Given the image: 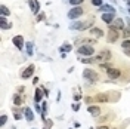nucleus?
Returning <instances> with one entry per match:
<instances>
[{"label": "nucleus", "instance_id": "obj_30", "mask_svg": "<svg viewBox=\"0 0 130 129\" xmlns=\"http://www.w3.org/2000/svg\"><path fill=\"white\" fill-rule=\"evenodd\" d=\"M70 2V5H73V6H78V5H81L84 0H68Z\"/></svg>", "mask_w": 130, "mask_h": 129}, {"label": "nucleus", "instance_id": "obj_46", "mask_svg": "<svg viewBox=\"0 0 130 129\" xmlns=\"http://www.w3.org/2000/svg\"><path fill=\"white\" fill-rule=\"evenodd\" d=\"M127 2H129V0H127Z\"/></svg>", "mask_w": 130, "mask_h": 129}, {"label": "nucleus", "instance_id": "obj_44", "mask_svg": "<svg viewBox=\"0 0 130 129\" xmlns=\"http://www.w3.org/2000/svg\"><path fill=\"white\" fill-rule=\"evenodd\" d=\"M90 129H93V128H90Z\"/></svg>", "mask_w": 130, "mask_h": 129}, {"label": "nucleus", "instance_id": "obj_5", "mask_svg": "<svg viewBox=\"0 0 130 129\" xmlns=\"http://www.w3.org/2000/svg\"><path fill=\"white\" fill-rule=\"evenodd\" d=\"M83 14H84V9L83 8H80V6H74L73 9H70V12L67 14V16H68L70 19H77V18H80Z\"/></svg>", "mask_w": 130, "mask_h": 129}, {"label": "nucleus", "instance_id": "obj_6", "mask_svg": "<svg viewBox=\"0 0 130 129\" xmlns=\"http://www.w3.org/2000/svg\"><path fill=\"white\" fill-rule=\"evenodd\" d=\"M106 74H108V77H109L111 80H117V79L121 76V70H120V68H115V67H111V68L106 71Z\"/></svg>", "mask_w": 130, "mask_h": 129}, {"label": "nucleus", "instance_id": "obj_4", "mask_svg": "<svg viewBox=\"0 0 130 129\" xmlns=\"http://www.w3.org/2000/svg\"><path fill=\"white\" fill-rule=\"evenodd\" d=\"M111 58H112V55H111V52L108 50V49H105V50H101L99 54L96 55V58H95V61H98V62H108V61H111Z\"/></svg>", "mask_w": 130, "mask_h": 129}, {"label": "nucleus", "instance_id": "obj_19", "mask_svg": "<svg viewBox=\"0 0 130 129\" xmlns=\"http://www.w3.org/2000/svg\"><path fill=\"white\" fill-rule=\"evenodd\" d=\"M59 50H61L62 54H67V52H71V50H73V45H71V43H68V42H65L64 45H62V46L59 48Z\"/></svg>", "mask_w": 130, "mask_h": 129}, {"label": "nucleus", "instance_id": "obj_14", "mask_svg": "<svg viewBox=\"0 0 130 129\" xmlns=\"http://www.w3.org/2000/svg\"><path fill=\"white\" fill-rule=\"evenodd\" d=\"M0 27H2V30H10L12 28V22H9L5 16H0Z\"/></svg>", "mask_w": 130, "mask_h": 129}, {"label": "nucleus", "instance_id": "obj_43", "mask_svg": "<svg viewBox=\"0 0 130 129\" xmlns=\"http://www.w3.org/2000/svg\"><path fill=\"white\" fill-rule=\"evenodd\" d=\"M111 129H117V128H111Z\"/></svg>", "mask_w": 130, "mask_h": 129}, {"label": "nucleus", "instance_id": "obj_33", "mask_svg": "<svg viewBox=\"0 0 130 129\" xmlns=\"http://www.w3.org/2000/svg\"><path fill=\"white\" fill-rule=\"evenodd\" d=\"M34 108H36V111H37V113L41 114V104H36V105H34Z\"/></svg>", "mask_w": 130, "mask_h": 129}, {"label": "nucleus", "instance_id": "obj_35", "mask_svg": "<svg viewBox=\"0 0 130 129\" xmlns=\"http://www.w3.org/2000/svg\"><path fill=\"white\" fill-rule=\"evenodd\" d=\"M44 123H46V128H47V129H50V128H52V125H53V122H52V120H46Z\"/></svg>", "mask_w": 130, "mask_h": 129}, {"label": "nucleus", "instance_id": "obj_9", "mask_svg": "<svg viewBox=\"0 0 130 129\" xmlns=\"http://www.w3.org/2000/svg\"><path fill=\"white\" fill-rule=\"evenodd\" d=\"M109 94H111V92H108V94H105V92H101V94H98L93 99H95V101H98V102H109V101H111Z\"/></svg>", "mask_w": 130, "mask_h": 129}, {"label": "nucleus", "instance_id": "obj_20", "mask_svg": "<svg viewBox=\"0 0 130 129\" xmlns=\"http://www.w3.org/2000/svg\"><path fill=\"white\" fill-rule=\"evenodd\" d=\"M90 34H93V36H96V37H102V36H104V31H102L101 28H98V27H92V28H90Z\"/></svg>", "mask_w": 130, "mask_h": 129}, {"label": "nucleus", "instance_id": "obj_3", "mask_svg": "<svg viewBox=\"0 0 130 129\" xmlns=\"http://www.w3.org/2000/svg\"><path fill=\"white\" fill-rule=\"evenodd\" d=\"M83 77L86 79V80L92 82V83H95V82L99 80V76H98V73L95 70H90V68H86L84 71H83Z\"/></svg>", "mask_w": 130, "mask_h": 129}, {"label": "nucleus", "instance_id": "obj_24", "mask_svg": "<svg viewBox=\"0 0 130 129\" xmlns=\"http://www.w3.org/2000/svg\"><path fill=\"white\" fill-rule=\"evenodd\" d=\"M0 10H2V16H8V15H10V10H9V8H8V6H5V5H2Z\"/></svg>", "mask_w": 130, "mask_h": 129}, {"label": "nucleus", "instance_id": "obj_36", "mask_svg": "<svg viewBox=\"0 0 130 129\" xmlns=\"http://www.w3.org/2000/svg\"><path fill=\"white\" fill-rule=\"evenodd\" d=\"M96 129H111L109 126H106V125H101V126H98Z\"/></svg>", "mask_w": 130, "mask_h": 129}, {"label": "nucleus", "instance_id": "obj_12", "mask_svg": "<svg viewBox=\"0 0 130 129\" xmlns=\"http://www.w3.org/2000/svg\"><path fill=\"white\" fill-rule=\"evenodd\" d=\"M28 6H30V9H31V12L34 15L40 12V5H39L37 0H28Z\"/></svg>", "mask_w": 130, "mask_h": 129}, {"label": "nucleus", "instance_id": "obj_41", "mask_svg": "<svg viewBox=\"0 0 130 129\" xmlns=\"http://www.w3.org/2000/svg\"><path fill=\"white\" fill-rule=\"evenodd\" d=\"M10 129H16V128H15V126H12V128H10Z\"/></svg>", "mask_w": 130, "mask_h": 129}, {"label": "nucleus", "instance_id": "obj_17", "mask_svg": "<svg viewBox=\"0 0 130 129\" xmlns=\"http://www.w3.org/2000/svg\"><path fill=\"white\" fill-rule=\"evenodd\" d=\"M24 116H25V119H27V122L34 120V113H32V110L30 107H24Z\"/></svg>", "mask_w": 130, "mask_h": 129}, {"label": "nucleus", "instance_id": "obj_7", "mask_svg": "<svg viewBox=\"0 0 130 129\" xmlns=\"http://www.w3.org/2000/svg\"><path fill=\"white\" fill-rule=\"evenodd\" d=\"M12 43H13V46H16L18 50H22V48H25V42L22 39V36H15L12 39Z\"/></svg>", "mask_w": 130, "mask_h": 129}, {"label": "nucleus", "instance_id": "obj_29", "mask_svg": "<svg viewBox=\"0 0 130 129\" xmlns=\"http://www.w3.org/2000/svg\"><path fill=\"white\" fill-rule=\"evenodd\" d=\"M123 49H130V39H126V40L121 43Z\"/></svg>", "mask_w": 130, "mask_h": 129}, {"label": "nucleus", "instance_id": "obj_42", "mask_svg": "<svg viewBox=\"0 0 130 129\" xmlns=\"http://www.w3.org/2000/svg\"><path fill=\"white\" fill-rule=\"evenodd\" d=\"M129 6H130V0H129Z\"/></svg>", "mask_w": 130, "mask_h": 129}, {"label": "nucleus", "instance_id": "obj_16", "mask_svg": "<svg viewBox=\"0 0 130 129\" xmlns=\"http://www.w3.org/2000/svg\"><path fill=\"white\" fill-rule=\"evenodd\" d=\"M41 97H44V94H43L41 88H37L36 89V92H34V102H36V104H40L41 102Z\"/></svg>", "mask_w": 130, "mask_h": 129}, {"label": "nucleus", "instance_id": "obj_11", "mask_svg": "<svg viewBox=\"0 0 130 129\" xmlns=\"http://www.w3.org/2000/svg\"><path fill=\"white\" fill-rule=\"evenodd\" d=\"M118 37H120V33L117 31V30H109L108 36H106V40L109 42V43H114V42L118 40Z\"/></svg>", "mask_w": 130, "mask_h": 129}, {"label": "nucleus", "instance_id": "obj_39", "mask_svg": "<svg viewBox=\"0 0 130 129\" xmlns=\"http://www.w3.org/2000/svg\"><path fill=\"white\" fill-rule=\"evenodd\" d=\"M74 99H77V101L81 99V95H80V94H75V95H74Z\"/></svg>", "mask_w": 130, "mask_h": 129}, {"label": "nucleus", "instance_id": "obj_26", "mask_svg": "<svg viewBox=\"0 0 130 129\" xmlns=\"http://www.w3.org/2000/svg\"><path fill=\"white\" fill-rule=\"evenodd\" d=\"M78 59L83 64H92V62H95V58H78Z\"/></svg>", "mask_w": 130, "mask_h": 129}, {"label": "nucleus", "instance_id": "obj_37", "mask_svg": "<svg viewBox=\"0 0 130 129\" xmlns=\"http://www.w3.org/2000/svg\"><path fill=\"white\" fill-rule=\"evenodd\" d=\"M43 18H44V14H40V15L37 16V22H40V21L43 19Z\"/></svg>", "mask_w": 130, "mask_h": 129}, {"label": "nucleus", "instance_id": "obj_32", "mask_svg": "<svg viewBox=\"0 0 130 129\" xmlns=\"http://www.w3.org/2000/svg\"><path fill=\"white\" fill-rule=\"evenodd\" d=\"M73 110L74 111H78V110H80V104H78V102H74L73 104Z\"/></svg>", "mask_w": 130, "mask_h": 129}, {"label": "nucleus", "instance_id": "obj_8", "mask_svg": "<svg viewBox=\"0 0 130 129\" xmlns=\"http://www.w3.org/2000/svg\"><path fill=\"white\" fill-rule=\"evenodd\" d=\"M34 70H36V67H34V64H30L25 70H22V73H21V77L22 79H30L32 74H34Z\"/></svg>", "mask_w": 130, "mask_h": 129}, {"label": "nucleus", "instance_id": "obj_40", "mask_svg": "<svg viewBox=\"0 0 130 129\" xmlns=\"http://www.w3.org/2000/svg\"><path fill=\"white\" fill-rule=\"evenodd\" d=\"M123 50H124V54H126L127 57H130V49H123Z\"/></svg>", "mask_w": 130, "mask_h": 129}, {"label": "nucleus", "instance_id": "obj_22", "mask_svg": "<svg viewBox=\"0 0 130 129\" xmlns=\"http://www.w3.org/2000/svg\"><path fill=\"white\" fill-rule=\"evenodd\" d=\"M13 105H16V107H21V105H22L21 94H15V95H13Z\"/></svg>", "mask_w": 130, "mask_h": 129}, {"label": "nucleus", "instance_id": "obj_1", "mask_svg": "<svg viewBox=\"0 0 130 129\" xmlns=\"http://www.w3.org/2000/svg\"><path fill=\"white\" fill-rule=\"evenodd\" d=\"M93 24L90 19H87V21H75V22H73V24L70 25V30H78V31H83V30H86L87 27H90V25Z\"/></svg>", "mask_w": 130, "mask_h": 129}, {"label": "nucleus", "instance_id": "obj_31", "mask_svg": "<svg viewBox=\"0 0 130 129\" xmlns=\"http://www.w3.org/2000/svg\"><path fill=\"white\" fill-rule=\"evenodd\" d=\"M92 2V5L93 6H98V8H101L102 6V0H90Z\"/></svg>", "mask_w": 130, "mask_h": 129}, {"label": "nucleus", "instance_id": "obj_10", "mask_svg": "<svg viewBox=\"0 0 130 129\" xmlns=\"http://www.w3.org/2000/svg\"><path fill=\"white\" fill-rule=\"evenodd\" d=\"M108 27H109V30H117L118 31V30H121L123 27H124V22H123L121 18H117V19H114L112 24H109Z\"/></svg>", "mask_w": 130, "mask_h": 129}, {"label": "nucleus", "instance_id": "obj_15", "mask_svg": "<svg viewBox=\"0 0 130 129\" xmlns=\"http://www.w3.org/2000/svg\"><path fill=\"white\" fill-rule=\"evenodd\" d=\"M114 19H115V14H102V21L106 24H112Z\"/></svg>", "mask_w": 130, "mask_h": 129}, {"label": "nucleus", "instance_id": "obj_21", "mask_svg": "<svg viewBox=\"0 0 130 129\" xmlns=\"http://www.w3.org/2000/svg\"><path fill=\"white\" fill-rule=\"evenodd\" d=\"M32 42H27L25 43V49H27V55L28 57H32V54H34V49H32Z\"/></svg>", "mask_w": 130, "mask_h": 129}, {"label": "nucleus", "instance_id": "obj_47", "mask_svg": "<svg viewBox=\"0 0 130 129\" xmlns=\"http://www.w3.org/2000/svg\"><path fill=\"white\" fill-rule=\"evenodd\" d=\"M70 129H71V128H70Z\"/></svg>", "mask_w": 130, "mask_h": 129}, {"label": "nucleus", "instance_id": "obj_25", "mask_svg": "<svg viewBox=\"0 0 130 129\" xmlns=\"http://www.w3.org/2000/svg\"><path fill=\"white\" fill-rule=\"evenodd\" d=\"M123 37L124 39H129L130 37V21H129V25L124 28V31H123Z\"/></svg>", "mask_w": 130, "mask_h": 129}, {"label": "nucleus", "instance_id": "obj_27", "mask_svg": "<svg viewBox=\"0 0 130 129\" xmlns=\"http://www.w3.org/2000/svg\"><path fill=\"white\" fill-rule=\"evenodd\" d=\"M6 122H8V116L6 114H2V117H0V126H5Z\"/></svg>", "mask_w": 130, "mask_h": 129}, {"label": "nucleus", "instance_id": "obj_34", "mask_svg": "<svg viewBox=\"0 0 130 129\" xmlns=\"http://www.w3.org/2000/svg\"><path fill=\"white\" fill-rule=\"evenodd\" d=\"M40 88H41V91H43V94H44V97L47 98V97H49V91L44 88V86H40Z\"/></svg>", "mask_w": 130, "mask_h": 129}, {"label": "nucleus", "instance_id": "obj_45", "mask_svg": "<svg viewBox=\"0 0 130 129\" xmlns=\"http://www.w3.org/2000/svg\"><path fill=\"white\" fill-rule=\"evenodd\" d=\"M44 129H47V128H44Z\"/></svg>", "mask_w": 130, "mask_h": 129}, {"label": "nucleus", "instance_id": "obj_13", "mask_svg": "<svg viewBox=\"0 0 130 129\" xmlns=\"http://www.w3.org/2000/svg\"><path fill=\"white\" fill-rule=\"evenodd\" d=\"M87 111H89L93 117H99V116H101V107H99V105H89V107H87Z\"/></svg>", "mask_w": 130, "mask_h": 129}, {"label": "nucleus", "instance_id": "obj_38", "mask_svg": "<svg viewBox=\"0 0 130 129\" xmlns=\"http://www.w3.org/2000/svg\"><path fill=\"white\" fill-rule=\"evenodd\" d=\"M24 91H25L24 86H19V88H18V94H21V92H24Z\"/></svg>", "mask_w": 130, "mask_h": 129}, {"label": "nucleus", "instance_id": "obj_23", "mask_svg": "<svg viewBox=\"0 0 130 129\" xmlns=\"http://www.w3.org/2000/svg\"><path fill=\"white\" fill-rule=\"evenodd\" d=\"M13 116H15V120H21L22 119V113H21L19 107H15L13 108Z\"/></svg>", "mask_w": 130, "mask_h": 129}, {"label": "nucleus", "instance_id": "obj_2", "mask_svg": "<svg viewBox=\"0 0 130 129\" xmlns=\"http://www.w3.org/2000/svg\"><path fill=\"white\" fill-rule=\"evenodd\" d=\"M77 52H78V55H84V57H92L93 54H95V49L92 45H80L78 48H77Z\"/></svg>", "mask_w": 130, "mask_h": 129}, {"label": "nucleus", "instance_id": "obj_18", "mask_svg": "<svg viewBox=\"0 0 130 129\" xmlns=\"http://www.w3.org/2000/svg\"><path fill=\"white\" fill-rule=\"evenodd\" d=\"M99 12H102V14H115V9L111 5H102L99 8Z\"/></svg>", "mask_w": 130, "mask_h": 129}, {"label": "nucleus", "instance_id": "obj_28", "mask_svg": "<svg viewBox=\"0 0 130 129\" xmlns=\"http://www.w3.org/2000/svg\"><path fill=\"white\" fill-rule=\"evenodd\" d=\"M99 68H101V70H104V71H108V70L111 68V65H109V64H105V62H102V64H99Z\"/></svg>", "mask_w": 130, "mask_h": 129}]
</instances>
